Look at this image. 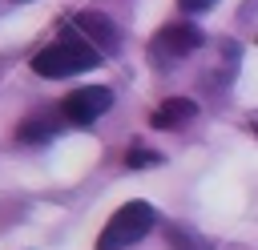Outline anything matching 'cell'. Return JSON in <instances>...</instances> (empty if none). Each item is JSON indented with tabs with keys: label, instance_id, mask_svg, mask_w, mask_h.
I'll return each mask as SVG.
<instances>
[{
	"label": "cell",
	"instance_id": "obj_9",
	"mask_svg": "<svg viewBox=\"0 0 258 250\" xmlns=\"http://www.w3.org/2000/svg\"><path fill=\"white\" fill-rule=\"evenodd\" d=\"M177 4H181L185 12H206V8H214L218 0H177Z\"/></svg>",
	"mask_w": 258,
	"mask_h": 250
},
{
	"label": "cell",
	"instance_id": "obj_1",
	"mask_svg": "<svg viewBox=\"0 0 258 250\" xmlns=\"http://www.w3.org/2000/svg\"><path fill=\"white\" fill-rule=\"evenodd\" d=\"M101 60V48H93L85 36H60L52 40L48 48H40L32 56V73L56 81V77H73V73H85Z\"/></svg>",
	"mask_w": 258,
	"mask_h": 250
},
{
	"label": "cell",
	"instance_id": "obj_2",
	"mask_svg": "<svg viewBox=\"0 0 258 250\" xmlns=\"http://www.w3.org/2000/svg\"><path fill=\"white\" fill-rule=\"evenodd\" d=\"M153 222H157V214H153L149 202H125V206L105 222V230H101V238H97V250H125V246L141 242V238L153 230Z\"/></svg>",
	"mask_w": 258,
	"mask_h": 250
},
{
	"label": "cell",
	"instance_id": "obj_6",
	"mask_svg": "<svg viewBox=\"0 0 258 250\" xmlns=\"http://www.w3.org/2000/svg\"><path fill=\"white\" fill-rule=\"evenodd\" d=\"M189 117H198V105H194L189 97H169V101H161V105L149 113V125H153V129H177V125H185Z\"/></svg>",
	"mask_w": 258,
	"mask_h": 250
},
{
	"label": "cell",
	"instance_id": "obj_7",
	"mask_svg": "<svg viewBox=\"0 0 258 250\" xmlns=\"http://www.w3.org/2000/svg\"><path fill=\"white\" fill-rule=\"evenodd\" d=\"M64 121V113H56V117H48V113H36V117H24L20 121V129H16V137L20 141H48L52 133H56V125Z\"/></svg>",
	"mask_w": 258,
	"mask_h": 250
},
{
	"label": "cell",
	"instance_id": "obj_3",
	"mask_svg": "<svg viewBox=\"0 0 258 250\" xmlns=\"http://www.w3.org/2000/svg\"><path fill=\"white\" fill-rule=\"evenodd\" d=\"M113 105V93L105 85H85V89H73L64 101H60V113L69 125H93L101 113H109Z\"/></svg>",
	"mask_w": 258,
	"mask_h": 250
},
{
	"label": "cell",
	"instance_id": "obj_5",
	"mask_svg": "<svg viewBox=\"0 0 258 250\" xmlns=\"http://www.w3.org/2000/svg\"><path fill=\"white\" fill-rule=\"evenodd\" d=\"M198 44H202V28H194V24H185V20L165 24V28H157V36H153V52H157V56H185V52H194Z\"/></svg>",
	"mask_w": 258,
	"mask_h": 250
},
{
	"label": "cell",
	"instance_id": "obj_4",
	"mask_svg": "<svg viewBox=\"0 0 258 250\" xmlns=\"http://www.w3.org/2000/svg\"><path fill=\"white\" fill-rule=\"evenodd\" d=\"M73 28L93 44V48H101V56H109V52H117V40H121V32L113 28V20L105 16V12H77L73 16Z\"/></svg>",
	"mask_w": 258,
	"mask_h": 250
},
{
	"label": "cell",
	"instance_id": "obj_8",
	"mask_svg": "<svg viewBox=\"0 0 258 250\" xmlns=\"http://www.w3.org/2000/svg\"><path fill=\"white\" fill-rule=\"evenodd\" d=\"M161 161V153H153V149H145V145H133L129 153H125V165L129 169H141V165H157Z\"/></svg>",
	"mask_w": 258,
	"mask_h": 250
},
{
	"label": "cell",
	"instance_id": "obj_10",
	"mask_svg": "<svg viewBox=\"0 0 258 250\" xmlns=\"http://www.w3.org/2000/svg\"><path fill=\"white\" fill-rule=\"evenodd\" d=\"M250 129H254V133H258V117H254V121H250Z\"/></svg>",
	"mask_w": 258,
	"mask_h": 250
}]
</instances>
